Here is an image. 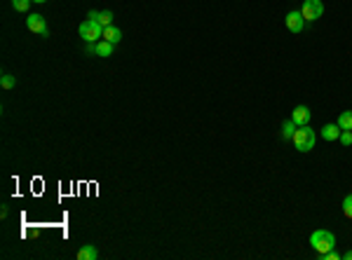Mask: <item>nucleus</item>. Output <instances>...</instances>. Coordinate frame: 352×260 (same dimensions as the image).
I'll return each mask as SVG.
<instances>
[{
	"instance_id": "13",
	"label": "nucleus",
	"mask_w": 352,
	"mask_h": 260,
	"mask_svg": "<svg viewBox=\"0 0 352 260\" xmlns=\"http://www.w3.org/2000/svg\"><path fill=\"white\" fill-rule=\"evenodd\" d=\"M294 132H296V122H294V120H286L284 124H282V136H284V139H291Z\"/></svg>"
},
{
	"instance_id": "6",
	"label": "nucleus",
	"mask_w": 352,
	"mask_h": 260,
	"mask_svg": "<svg viewBox=\"0 0 352 260\" xmlns=\"http://www.w3.org/2000/svg\"><path fill=\"white\" fill-rule=\"evenodd\" d=\"M286 28L291 31V33H301L303 31V26H305V19H303V14H301V10H291L289 14H286Z\"/></svg>"
},
{
	"instance_id": "9",
	"label": "nucleus",
	"mask_w": 352,
	"mask_h": 260,
	"mask_svg": "<svg viewBox=\"0 0 352 260\" xmlns=\"http://www.w3.org/2000/svg\"><path fill=\"white\" fill-rule=\"evenodd\" d=\"M101 40H106V42H113V45H118L122 40V31L118 26H104V38Z\"/></svg>"
},
{
	"instance_id": "19",
	"label": "nucleus",
	"mask_w": 352,
	"mask_h": 260,
	"mask_svg": "<svg viewBox=\"0 0 352 260\" xmlns=\"http://www.w3.org/2000/svg\"><path fill=\"white\" fill-rule=\"evenodd\" d=\"M322 258H324V260H338V258H341V255H338L334 249H331L329 253H324V255H322Z\"/></svg>"
},
{
	"instance_id": "8",
	"label": "nucleus",
	"mask_w": 352,
	"mask_h": 260,
	"mask_svg": "<svg viewBox=\"0 0 352 260\" xmlns=\"http://www.w3.org/2000/svg\"><path fill=\"white\" fill-rule=\"evenodd\" d=\"M341 132H343V129L338 127V124H324L319 134H322V139H324V141H338V139H341Z\"/></svg>"
},
{
	"instance_id": "1",
	"label": "nucleus",
	"mask_w": 352,
	"mask_h": 260,
	"mask_svg": "<svg viewBox=\"0 0 352 260\" xmlns=\"http://www.w3.org/2000/svg\"><path fill=\"white\" fill-rule=\"evenodd\" d=\"M315 129H310L308 124H303V127H296V132H294L291 141L294 145H296V150H301V153H310V150L315 148Z\"/></svg>"
},
{
	"instance_id": "14",
	"label": "nucleus",
	"mask_w": 352,
	"mask_h": 260,
	"mask_svg": "<svg viewBox=\"0 0 352 260\" xmlns=\"http://www.w3.org/2000/svg\"><path fill=\"white\" fill-rule=\"evenodd\" d=\"M31 3H33V0H12V7H14L17 12H28Z\"/></svg>"
},
{
	"instance_id": "22",
	"label": "nucleus",
	"mask_w": 352,
	"mask_h": 260,
	"mask_svg": "<svg viewBox=\"0 0 352 260\" xmlns=\"http://www.w3.org/2000/svg\"><path fill=\"white\" fill-rule=\"evenodd\" d=\"M33 3H47V0H33Z\"/></svg>"
},
{
	"instance_id": "5",
	"label": "nucleus",
	"mask_w": 352,
	"mask_h": 260,
	"mask_svg": "<svg viewBox=\"0 0 352 260\" xmlns=\"http://www.w3.org/2000/svg\"><path fill=\"white\" fill-rule=\"evenodd\" d=\"M26 26L31 33H38L43 35V38H47L50 35V28H47V21H45L43 14H28L26 17Z\"/></svg>"
},
{
	"instance_id": "16",
	"label": "nucleus",
	"mask_w": 352,
	"mask_h": 260,
	"mask_svg": "<svg viewBox=\"0 0 352 260\" xmlns=\"http://www.w3.org/2000/svg\"><path fill=\"white\" fill-rule=\"evenodd\" d=\"M99 24H101V26H113V12H101V14H99Z\"/></svg>"
},
{
	"instance_id": "20",
	"label": "nucleus",
	"mask_w": 352,
	"mask_h": 260,
	"mask_svg": "<svg viewBox=\"0 0 352 260\" xmlns=\"http://www.w3.org/2000/svg\"><path fill=\"white\" fill-rule=\"evenodd\" d=\"M99 14H101V12H89V14H87V19H89V21H99Z\"/></svg>"
},
{
	"instance_id": "3",
	"label": "nucleus",
	"mask_w": 352,
	"mask_h": 260,
	"mask_svg": "<svg viewBox=\"0 0 352 260\" xmlns=\"http://www.w3.org/2000/svg\"><path fill=\"white\" fill-rule=\"evenodd\" d=\"M77 33H80V38L85 40V42H99L101 38H104V26H101L99 21H83L80 24V28H77Z\"/></svg>"
},
{
	"instance_id": "2",
	"label": "nucleus",
	"mask_w": 352,
	"mask_h": 260,
	"mask_svg": "<svg viewBox=\"0 0 352 260\" xmlns=\"http://www.w3.org/2000/svg\"><path fill=\"white\" fill-rule=\"evenodd\" d=\"M310 244H312V249L317 251L319 255H324L336 246V237L329 230H315V232L310 234Z\"/></svg>"
},
{
	"instance_id": "4",
	"label": "nucleus",
	"mask_w": 352,
	"mask_h": 260,
	"mask_svg": "<svg viewBox=\"0 0 352 260\" xmlns=\"http://www.w3.org/2000/svg\"><path fill=\"white\" fill-rule=\"evenodd\" d=\"M301 14H303V19H305V21H317V19L324 14V5H322V0H303Z\"/></svg>"
},
{
	"instance_id": "18",
	"label": "nucleus",
	"mask_w": 352,
	"mask_h": 260,
	"mask_svg": "<svg viewBox=\"0 0 352 260\" xmlns=\"http://www.w3.org/2000/svg\"><path fill=\"white\" fill-rule=\"evenodd\" d=\"M341 141L343 145H352V132H341Z\"/></svg>"
},
{
	"instance_id": "11",
	"label": "nucleus",
	"mask_w": 352,
	"mask_h": 260,
	"mask_svg": "<svg viewBox=\"0 0 352 260\" xmlns=\"http://www.w3.org/2000/svg\"><path fill=\"white\" fill-rule=\"evenodd\" d=\"M343 132H352V111H345L338 115V122H336Z\"/></svg>"
},
{
	"instance_id": "15",
	"label": "nucleus",
	"mask_w": 352,
	"mask_h": 260,
	"mask_svg": "<svg viewBox=\"0 0 352 260\" xmlns=\"http://www.w3.org/2000/svg\"><path fill=\"white\" fill-rule=\"evenodd\" d=\"M0 82H3V89H12L14 84H17V80H14V75H10V73H3Z\"/></svg>"
},
{
	"instance_id": "10",
	"label": "nucleus",
	"mask_w": 352,
	"mask_h": 260,
	"mask_svg": "<svg viewBox=\"0 0 352 260\" xmlns=\"http://www.w3.org/2000/svg\"><path fill=\"white\" fill-rule=\"evenodd\" d=\"M96 258H99V251L94 249L92 244H87V246H83L77 251V260H96Z\"/></svg>"
},
{
	"instance_id": "17",
	"label": "nucleus",
	"mask_w": 352,
	"mask_h": 260,
	"mask_svg": "<svg viewBox=\"0 0 352 260\" xmlns=\"http://www.w3.org/2000/svg\"><path fill=\"white\" fill-rule=\"evenodd\" d=\"M343 213L347 218H352V194H347L345 200H343Z\"/></svg>"
},
{
	"instance_id": "7",
	"label": "nucleus",
	"mask_w": 352,
	"mask_h": 260,
	"mask_svg": "<svg viewBox=\"0 0 352 260\" xmlns=\"http://www.w3.org/2000/svg\"><path fill=\"white\" fill-rule=\"evenodd\" d=\"M291 120L296 122V127H303V124H308L310 122V108L308 105H296L291 113Z\"/></svg>"
},
{
	"instance_id": "21",
	"label": "nucleus",
	"mask_w": 352,
	"mask_h": 260,
	"mask_svg": "<svg viewBox=\"0 0 352 260\" xmlns=\"http://www.w3.org/2000/svg\"><path fill=\"white\" fill-rule=\"evenodd\" d=\"M343 258H345V260H352V251H347V253L343 255Z\"/></svg>"
},
{
	"instance_id": "12",
	"label": "nucleus",
	"mask_w": 352,
	"mask_h": 260,
	"mask_svg": "<svg viewBox=\"0 0 352 260\" xmlns=\"http://www.w3.org/2000/svg\"><path fill=\"white\" fill-rule=\"evenodd\" d=\"M113 47H115V45L113 42H106V40H99V42H96V56H110L113 54Z\"/></svg>"
}]
</instances>
